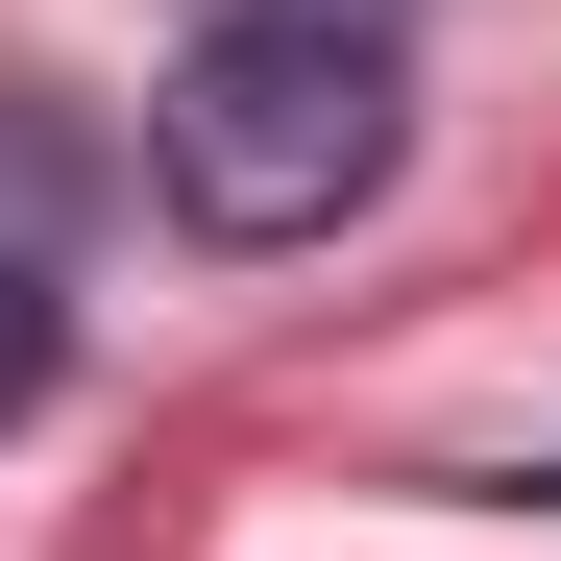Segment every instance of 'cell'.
<instances>
[{
    "instance_id": "1",
    "label": "cell",
    "mask_w": 561,
    "mask_h": 561,
    "mask_svg": "<svg viewBox=\"0 0 561 561\" xmlns=\"http://www.w3.org/2000/svg\"><path fill=\"white\" fill-rule=\"evenodd\" d=\"M391 147H415V73H391V25H342V0H220V25L147 73V171H171L196 244H318V220L391 196Z\"/></svg>"
},
{
    "instance_id": "2",
    "label": "cell",
    "mask_w": 561,
    "mask_h": 561,
    "mask_svg": "<svg viewBox=\"0 0 561 561\" xmlns=\"http://www.w3.org/2000/svg\"><path fill=\"white\" fill-rule=\"evenodd\" d=\"M49 342H73V318H49V268H25V244H0V415H25V391H49Z\"/></svg>"
}]
</instances>
